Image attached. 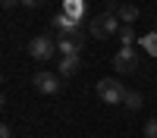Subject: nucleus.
Here are the masks:
<instances>
[{
  "label": "nucleus",
  "mask_w": 157,
  "mask_h": 138,
  "mask_svg": "<svg viewBox=\"0 0 157 138\" xmlns=\"http://www.w3.org/2000/svg\"><path fill=\"white\" fill-rule=\"evenodd\" d=\"M32 85H35L41 94H57L60 88H63V85H60V75H54V72H35Z\"/></svg>",
  "instance_id": "6"
},
{
  "label": "nucleus",
  "mask_w": 157,
  "mask_h": 138,
  "mask_svg": "<svg viewBox=\"0 0 157 138\" xmlns=\"http://www.w3.org/2000/svg\"><path fill=\"white\" fill-rule=\"evenodd\" d=\"M138 47L145 50V54L157 57V32H151V35H141V41H138Z\"/></svg>",
  "instance_id": "11"
},
{
  "label": "nucleus",
  "mask_w": 157,
  "mask_h": 138,
  "mask_svg": "<svg viewBox=\"0 0 157 138\" xmlns=\"http://www.w3.org/2000/svg\"><path fill=\"white\" fill-rule=\"evenodd\" d=\"M50 25H54L57 38H63V35H72V32H82V19H72V16H66V13H57Z\"/></svg>",
  "instance_id": "7"
},
{
  "label": "nucleus",
  "mask_w": 157,
  "mask_h": 138,
  "mask_svg": "<svg viewBox=\"0 0 157 138\" xmlns=\"http://www.w3.org/2000/svg\"><path fill=\"white\" fill-rule=\"evenodd\" d=\"M82 47H85V35H82V32H72V35L57 38V50H60L63 57H78V54H82Z\"/></svg>",
  "instance_id": "5"
},
{
  "label": "nucleus",
  "mask_w": 157,
  "mask_h": 138,
  "mask_svg": "<svg viewBox=\"0 0 157 138\" xmlns=\"http://www.w3.org/2000/svg\"><path fill=\"white\" fill-rule=\"evenodd\" d=\"M113 13H116V16H120V22L123 25H132L135 19H138V6L135 3H123V6H116V3H107Z\"/></svg>",
  "instance_id": "8"
},
{
  "label": "nucleus",
  "mask_w": 157,
  "mask_h": 138,
  "mask_svg": "<svg viewBox=\"0 0 157 138\" xmlns=\"http://www.w3.org/2000/svg\"><path fill=\"white\" fill-rule=\"evenodd\" d=\"M0 3H3V9H13V6L19 3V0H0Z\"/></svg>",
  "instance_id": "17"
},
{
  "label": "nucleus",
  "mask_w": 157,
  "mask_h": 138,
  "mask_svg": "<svg viewBox=\"0 0 157 138\" xmlns=\"http://www.w3.org/2000/svg\"><path fill=\"white\" fill-rule=\"evenodd\" d=\"M138 41H141V38L135 35L132 25H123V28H120V47H135Z\"/></svg>",
  "instance_id": "10"
},
{
  "label": "nucleus",
  "mask_w": 157,
  "mask_h": 138,
  "mask_svg": "<svg viewBox=\"0 0 157 138\" xmlns=\"http://www.w3.org/2000/svg\"><path fill=\"white\" fill-rule=\"evenodd\" d=\"M120 28H123V25H120V16H116V13L107 6V9L101 13V16H94V19H91L88 35H94L98 41H107L110 35H120Z\"/></svg>",
  "instance_id": "1"
},
{
  "label": "nucleus",
  "mask_w": 157,
  "mask_h": 138,
  "mask_svg": "<svg viewBox=\"0 0 157 138\" xmlns=\"http://www.w3.org/2000/svg\"><path fill=\"white\" fill-rule=\"evenodd\" d=\"M57 54V38H50V35H35L32 41H29V57L32 60H50Z\"/></svg>",
  "instance_id": "3"
},
{
  "label": "nucleus",
  "mask_w": 157,
  "mask_h": 138,
  "mask_svg": "<svg viewBox=\"0 0 157 138\" xmlns=\"http://www.w3.org/2000/svg\"><path fill=\"white\" fill-rule=\"evenodd\" d=\"M0 138H13V129H10V125L3 122V125H0Z\"/></svg>",
  "instance_id": "16"
},
{
  "label": "nucleus",
  "mask_w": 157,
  "mask_h": 138,
  "mask_svg": "<svg viewBox=\"0 0 157 138\" xmlns=\"http://www.w3.org/2000/svg\"><path fill=\"white\" fill-rule=\"evenodd\" d=\"M154 32H157V28H154Z\"/></svg>",
  "instance_id": "18"
},
{
  "label": "nucleus",
  "mask_w": 157,
  "mask_h": 138,
  "mask_svg": "<svg viewBox=\"0 0 157 138\" xmlns=\"http://www.w3.org/2000/svg\"><path fill=\"white\" fill-rule=\"evenodd\" d=\"M94 88H98V97L104 100V104H110V107H120L123 97H126V91H129V88L120 85V79H101Z\"/></svg>",
  "instance_id": "2"
},
{
  "label": "nucleus",
  "mask_w": 157,
  "mask_h": 138,
  "mask_svg": "<svg viewBox=\"0 0 157 138\" xmlns=\"http://www.w3.org/2000/svg\"><path fill=\"white\" fill-rule=\"evenodd\" d=\"M63 9H66V16H72V19H82V3H78V0H63Z\"/></svg>",
  "instance_id": "13"
},
{
  "label": "nucleus",
  "mask_w": 157,
  "mask_h": 138,
  "mask_svg": "<svg viewBox=\"0 0 157 138\" xmlns=\"http://www.w3.org/2000/svg\"><path fill=\"white\" fill-rule=\"evenodd\" d=\"M123 107H126V110H132V113H135V110H141V94H138V91H126Z\"/></svg>",
  "instance_id": "12"
},
{
  "label": "nucleus",
  "mask_w": 157,
  "mask_h": 138,
  "mask_svg": "<svg viewBox=\"0 0 157 138\" xmlns=\"http://www.w3.org/2000/svg\"><path fill=\"white\" fill-rule=\"evenodd\" d=\"M113 69L126 75V72H135L138 69V50L135 47H120L116 50V57H113Z\"/></svg>",
  "instance_id": "4"
},
{
  "label": "nucleus",
  "mask_w": 157,
  "mask_h": 138,
  "mask_svg": "<svg viewBox=\"0 0 157 138\" xmlns=\"http://www.w3.org/2000/svg\"><path fill=\"white\" fill-rule=\"evenodd\" d=\"M19 3H22L25 9H41V6H44V0H19Z\"/></svg>",
  "instance_id": "15"
},
{
  "label": "nucleus",
  "mask_w": 157,
  "mask_h": 138,
  "mask_svg": "<svg viewBox=\"0 0 157 138\" xmlns=\"http://www.w3.org/2000/svg\"><path fill=\"white\" fill-rule=\"evenodd\" d=\"M145 138H157V116L145 122Z\"/></svg>",
  "instance_id": "14"
},
{
  "label": "nucleus",
  "mask_w": 157,
  "mask_h": 138,
  "mask_svg": "<svg viewBox=\"0 0 157 138\" xmlns=\"http://www.w3.org/2000/svg\"><path fill=\"white\" fill-rule=\"evenodd\" d=\"M78 66H82V63H78V57H63L60 66H57V75H60V79H72V75L78 72Z\"/></svg>",
  "instance_id": "9"
}]
</instances>
